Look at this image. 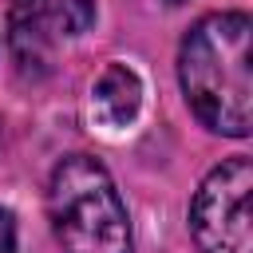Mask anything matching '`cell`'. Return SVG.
I'll use <instances>...</instances> for the list:
<instances>
[{
    "mask_svg": "<svg viewBox=\"0 0 253 253\" xmlns=\"http://www.w3.org/2000/svg\"><path fill=\"white\" fill-rule=\"evenodd\" d=\"M178 83L194 119L225 138L253 126V20L210 12L178 43Z\"/></svg>",
    "mask_w": 253,
    "mask_h": 253,
    "instance_id": "6da1fadb",
    "label": "cell"
},
{
    "mask_svg": "<svg viewBox=\"0 0 253 253\" xmlns=\"http://www.w3.org/2000/svg\"><path fill=\"white\" fill-rule=\"evenodd\" d=\"M47 217L59 253H134L119 186L91 154H67L55 162L47 178Z\"/></svg>",
    "mask_w": 253,
    "mask_h": 253,
    "instance_id": "7a4b0ae2",
    "label": "cell"
},
{
    "mask_svg": "<svg viewBox=\"0 0 253 253\" xmlns=\"http://www.w3.org/2000/svg\"><path fill=\"white\" fill-rule=\"evenodd\" d=\"M249 194L253 162L245 154L225 158L202 178L190 202V237L198 253H253Z\"/></svg>",
    "mask_w": 253,
    "mask_h": 253,
    "instance_id": "3957f363",
    "label": "cell"
},
{
    "mask_svg": "<svg viewBox=\"0 0 253 253\" xmlns=\"http://www.w3.org/2000/svg\"><path fill=\"white\" fill-rule=\"evenodd\" d=\"M95 24V0H12L8 47L20 75H43L51 51L63 40L83 36Z\"/></svg>",
    "mask_w": 253,
    "mask_h": 253,
    "instance_id": "277c9868",
    "label": "cell"
},
{
    "mask_svg": "<svg viewBox=\"0 0 253 253\" xmlns=\"http://www.w3.org/2000/svg\"><path fill=\"white\" fill-rule=\"evenodd\" d=\"M142 107V79L134 67L126 63H107L103 75L91 87V115L107 126V130H123L138 119Z\"/></svg>",
    "mask_w": 253,
    "mask_h": 253,
    "instance_id": "5b68a950",
    "label": "cell"
},
{
    "mask_svg": "<svg viewBox=\"0 0 253 253\" xmlns=\"http://www.w3.org/2000/svg\"><path fill=\"white\" fill-rule=\"evenodd\" d=\"M0 253H16V217L0 206Z\"/></svg>",
    "mask_w": 253,
    "mask_h": 253,
    "instance_id": "8992f818",
    "label": "cell"
},
{
    "mask_svg": "<svg viewBox=\"0 0 253 253\" xmlns=\"http://www.w3.org/2000/svg\"><path fill=\"white\" fill-rule=\"evenodd\" d=\"M162 4H170V8H178V4H186V0H162Z\"/></svg>",
    "mask_w": 253,
    "mask_h": 253,
    "instance_id": "52a82bcc",
    "label": "cell"
}]
</instances>
